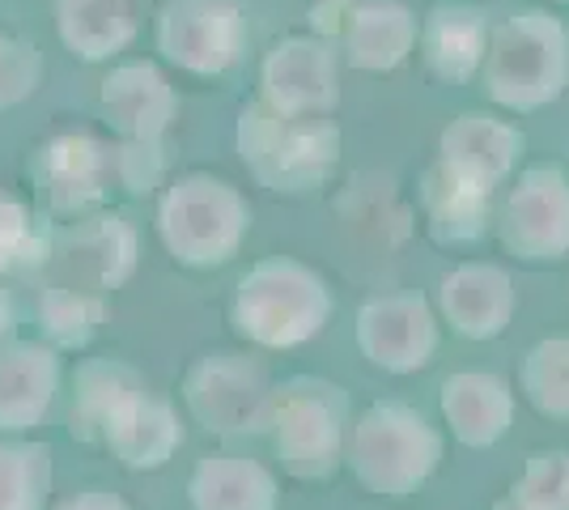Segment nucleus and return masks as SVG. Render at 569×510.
Here are the masks:
<instances>
[{"mask_svg": "<svg viewBox=\"0 0 569 510\" xmlns=\"http://www.w3.org/2000/svg\"><path fill=\"white\" fill-rule=\"evenodd\" d=\"M480 81L501 111L531 116L569 90V30L545 9H522L489 30Z\"/></svg>", "mask_w": 569, "mask_h": 510, "instance_id": "f257e3e1", "label": "nucleus"}, {"mask_svg": "<svg viewBox=\"0 0 569 510\" xmlns=\"http://www.w3.org/2000/svg\"><path fill=\"white\" fill-rule=\"evenodd\" d=\"M234 141L251 179L277 196L319 192L340 162V128L328 116H281L260 98L238 111Z\"/></svg>", "mask_w": 569, "mask_h": 510, "instance_id": "f03ea898", "label": "nucleus"}, {"mask_svg": "<svg viewBox=\"0 0 569 510\" xmlns=\"http://www.w3.org/2000/svg\"><path fill=\"white\" fill-rule=\"evenodd\" d=\"M332 319V290L310 264L293 256H268L242 272L230 302V323L260 349H298Z\"/></svg>", "mask_w": 569, "mask_h": 510, "instance_id": "7ed1b4c3", "label": "nucleus"}, {"mask_svg": "<svg viewBox=\"0 0 569 510\" xmlns=\"http://www.w3.org/2000/svg\"><path fill=\"white\" fill-rule=\"evenodd\" d=\"M447 456L442 430L403 400H379L349 426L345 463L357 486L379 498H408L426 486Z\"/></svg>", "mask_w": 569, "mask_h": 510, "instance_id": "20e7f679", "label": "nucleus"}, {"mask_svg": "<svg viewBox=\"0 0 569 510\" xmlns=\"http://www.w3.org/2000/svg\"><path fill=\"white\" fill-rule=\"evenodd\" d=\"M353 426V400L349 391L319 379V374H293L272 388V451L293 481H328L345 463V442Z\"/></svg>", "mask_w": 569, "mask_h": 510, "instance_id": "39448f33", "label": "nucleus"}, {"mask_svg": "<svg viewBox=\"0 0 569 510\" xmlns=\"http://www.w3.org/2000/svg\"><path fill=\"white\" fill-rule=\"evenodd\" d=\"M251 234V204L213 174H179L158 200V239L183 268L230 264Z\"/></svg>", "mask_w": 569, "mask_h": 510, "instance_id": "423d86ee", "label": "nucleus"}, {"mask_svg": "<svg viewBox=\"0 0 569 510\" xmlns=\"http://www.w3.org/2000/svg\"><path fill=\"white\" fill-rule=\"evenodd\" d=\"M272 379L260 358L247 353H200L183 374V404L191 421L217 438L268 434L272 421Z\"/></svg>", "mask_w": 569, "mask_h": 510, "instance_id": "0eeeda50", "label": "nucleus"}, {"mask_svg": "<svg viewBox=\"0 0 569 510\" xmlns=\"http://www.w3.org/2000/svg\"><path fill=\"white\" fill-rule=\"evenodd\" d=\"M30 179L51 218H81L119 192L116 146H102L86 132H60L34 149Z\"/></svg>", "mask_w": 569, "mask_h": 510, "instance_id": "6e6552de", "label": "nucleus"}, {"mask_svg": "<svg viewBox=\"0 0 569 510\" xmlns=\"http://www.w3.org/2000/svg\"><path fill=\"white\" fill-rule=\"evenodd\" d=\"M158 51L191 77H221L247 51V18L234 0H170L158 13Z\"/></svg>", "mask_w": 569, "mask_h": 510, "instance_id": "1a4fd4ad", "label": "nucleus"}, {"mask_svg": "<svg viewBox=\"0 0 569 510\" xmlns=\"http://www.w3.org/2000/svg\"><path fill=\"white\" fill-rule=\"evenodd\" d=\"M501 247L522 264H557L569 256V174L531 167L519 174L498 213Z\"/></svg>", "mask_w": 569, "mask_h": 510, "instance_id": "9d476101", "label": "nucleus"}, {"mask_svg": "<svg viewBox=\"0 0 569 510\" xmlns=\"http://www.w3.org/2000/svg\"><path fill=\"white\" fill-rule=\"evenodd\" d=\"M48 264L56 286L107 298L137 268V230L119 213H98L86 221L77 218V226L69 230H51Z\"/></svg>", "mask_w": 569, "mask_h": 510, "instance_id": "9b49d317", "label": "nucleus"}, {"mask_svg": "<svg viewBox=\"0 0 569 510\" xmlns=\"http://www.w3.org/2000/svg\"><path fill=\"white\" fill-rule=\"evenodd\" d=\"M357 349L382 374H417L438 353V316L421 293H382L357 311Z\"/></svg>", "mask_w": 569, "mask_h": 510, "instance_id": "f8f14e48", "label": "nucleus"}, {"mask_svg": "<svg viewBox=\"0 0 569 510\" xmlns=\"http://www.w3.org/2000/svg\"><path fill=\"white\" fill-rule=\"evenodd\" d=\"M260 102L281 116H332L340 102V60L319 34H289L263 56Z\"/></svg>", "mask_w": 569, "mask_h": 510, "instance_id": "ddd939ff", "label": "nucleus"}, {"mask_svg": "<svg viewBox=\"0 0 569 510\" xmlns=\"http://www.w3.org/2000/svg\"><path fill=\"white\" fill-rule=\"evenodd\" d=\"M98 107L119 141L167 146L170 123L179 116V94L158 64L132 60V64H119L107 73L102 90H98Z\"/></svg>", "mask_w": 569, "mask_h": 510, "instance_id": "4468645a", "label": "nucleus"}, {"mask_svg": "<svg viewBox=\"0 0 569 510\" xmlns=\"http://www.w3.org/2000/svg\"><path fill=\"white\" fill-rule=\"evenodd\" d=\"M515 307H519V290L501 264L468 260L438 281V316L463 340H498L515 323Z\"/></svg>", "mask_w": 569, "mask_h": 510, "instance_id": "2eb2a0df", "label": "nucleus"}, {"mask_svg": "<svg viewBox=\"0 0 569 510\" xmlns=\"http://www.w3.org/2000/svg\"><path fill=\"white\" fill-rule=\"evenodd\" d=\"M527 137L519 123L498 120L489 111H468L442 128L438 137V167L451 170L455 179H468L476 188L493 192L519 167Z\"/></svg>", "mask_w": 569, "mask_h": 510, "instance_id": "dca6fc26", "label": "nucleus"}, {"mask_svg": "<svg viewBox=\"0 0 569 510\" xmlns=\"http://www.w3.org/2000/svg\"><path fill=\"white\" fill-rule=\"evenodd\" d=\"M60 391V349L39 340L0 344V438H22L56 404Z\"/></svg>", "mask_w": 569, "mask_h": 510, "instance_id": "f3484780", "label": "nucleus"}, {"mask_svg": "<svg viewBox=\"0 0 569 510\" xmlns=\"http://www.w3.org/2000/svg\"><path fill=\"white\" fill-rule=\"evenodd\" d=\"M417 13L400 0H353L340 22V56L357 73H396L417 51Z\"/></svg>", "mask_w": 569, "mask_h": 510, "instance_id": "a211bd4d", "label": "nucleus"}, {"mask_svg": "<svg viewBox=\"0 0 569 510\" xmlns=\"http://www.w3.org/2000/svg\"><path fill=\"white\" fill-rule=\"evenodd\" d=\"M438 404L451 426V438L468 451L498 447L515 426V391L489 370H455L438 388Z\"/></svg>", "mask_w": 569, "mask_h": 510, "instance_id": "6ab92c4d", "label": "nucleus"}, {"mask_svg": "<svg viewBox=\"0 0 569 510\" xmlns=\"http://www.w3.org/2000/svg\"><path fill=\"white\" fill-rule=\"evenodd\" d=\"M489 13L472 0H438L421 18L417 43L426 56L429 73L451 86H468L480 73V60L489 48Z\"/></svg>", "mask_w": 569, "mask_h": 510, "instance_id": "aec40b11", "label": "nucleus"}, {"mask_svg": "<svg viewBox=\"0 0 569 510\" xmlns=\"http://www.w3.org/2000/svg\"><path fill=\"white\" fill-rule=\"evenodd\" d=\"M102 447L119 460V468L128 472H158L174 460V451L183 447V426L174 404L162 396L137 391L107 426Z\"/></svg>", "mask_w": 569, "mask_h": 510, "instance_id": "412c9836", "label": "nucleus"}, {"mask_svg": "<svg viewBox=\"0 0 569 510\" xmlns=\"http://www.w3.org/2000/svg\"><path fill=\"white\" fill-rule=\"evenodd\" d=\"M191 510H277L281 486L260 460L247 456H204L188 481Z\"/></svg>", "mask_w": 569, "mask_h": 510, "instance_id": "4be33fe9", "label": "nucleus"}, {"mask_svg": "<svg viewBox=\"0 0 569 510\" xmlns=\"http://www.w3.org/2000/svg\"><path fill=\"white\" fill-rule=\"evenodd\" d=\"M144 391V379L128 362L116 358H86L72 370V404H69V434L77 442H94L102 447V434L111 426V417Z\"/></svg>", "mask_w": 569, "mask_h": 510, "instance_id": "5701e85b", "label": "nucleus"}, {"mask_svg": "<svg viewBox=\"0 0 569 510\" xmlns=\"http://www.w3.org/2000/svg\"><path fill=\"white\" fill-rule=\"evenodd\" d=\"M56 34L72 60L102 64L137 39V13L128 0H56Z\"/></svg>", "mask_w": 569, "mask_h": 510, "instance_id": "b1692460", "label": "nucleus"}, {"mask_svg": "<svg viewBox=\"0 0 569 510\" xmlns=\"http://www.w3.org/2000/svg\"><path fill=\"white\" fill-rule=\"evenodd\" d=\"M421 209H426V226L433 243H476L493 221V192L476 188L468 179H455L451 170L433 162L421 179Z\"/></svg>", "mask_w": 569, "mask_h": 510, "instance_id": "393cba45", "label": "nucleus"}, {"mask_svg": "<svg viewBox=\"0 0 569 510\" xmlns=\"http://www.w3.org/2000/svg\"><path fill=\"white\" fill-rule=\"evenodd\" d=\"M51 447L0 438V510H48Z\"/></svg>", "mask_w": 569, "mask_h": 510, "instance_id": "a878e982", "label": "nucleus"}, {"mask_svg": "<svg viewBox=\"0 0 569 510\" xmlns=\"http://www.w3.org/2000/svg\"><path fill=\"white\" fill-rule=\"evenodd\" d=\"M102 319H107V298L81 293L72 290V286H56V281L43 286L39 328H43L51 349H86L98 337Z\"/></svg>", "mask_w": 569, "mask_h": 510, "instance_id": "bb28decb", "label": "nucleus"}, {"mask_svg": "<svg viewBox=\"0 0 569 510\" xmlns=\"http://www.w3.org/2000/svg\"><path fill=\"white\" fill-rule=\"evenodd\" d=\"M519 391L540 417L569 421V337H548L522 353Z\"/></svg>", "mask_w": 569, "mask_h": 510, "instance_id": "cd10ccee", "label": "nucleus"}, {"mask_svg": "<svg viewBox=\"0 0 569 510\" xmlns=\"http://www.w3.org/2000/svg\"><path fill=\"white\" fill-rule=\"evenodd\" d=\"M51 226L48 218L30 213L22 200L0 192V272H26L48 264Z\"/></svg>", "mask_w": 569, "mask_h": 510, "instance_id": "c85d7f7f", "label": "nucleus"}, {"mask_svg": "<svg viewBox=\"0 0 569 510\" xmlns=\"http://www.w3.org/2000/svg\"><path fill=\"white\" fill-rule=\"evenodd\" d=\"M510 493L531 510H569V447L531 451L519 486Z\"/></svg>", "mask_w": 569, "mask_h": 510, "instance_id": "c756f323", "label": "nucleus"}, {"mask_svg": "<svg viewBox=\"0 0 569 510\" xmlns=\"http://www.w3.org/2000/svg\"><path fill=\"white\" fill-rule=\"evenodd\" d=\"M43 51L30 39H18L9 30H0V111L18 107L43 86Z\"/></svg>", "mask_w": 569, "mask_h": 510, "instance_id": "7c9ffc66", "label": "nucleus"}, {"mask_svg": "<svg viewBox=\"0 0 569 510\" xmlns=\"http://www.w3.org/2000/svg\"><path fill=\"white\" fill-rule=\"evenodd\" d=\"M116 170H119V192H128V196L153 192V188H162V174H167V146L119 141Z\"/></svg>", "mask_w": 569, "mask_h": 510, "instance_id": "2f4dec72", "label": "nucleus"}, {"mask_svg": "<svg viewBox=\"0 0 569 510\" xmlns=\"http://www.w3.org/2000/svg\"><path fill=\"white\" fill-rule=\"evenodd\" d=\"M56 510H128V502L111 493V489H86V493H77L69 502H60Z\"/></svg>", "mask_w": 569, "mask_h": 510, "instance_id": "473e14b6", "label": "nucleus"}, {"mask_svg": "<svg viewBox=\"0 0 569 510\" xmlns=\"http://www.w3.org/2000/svg\"><path fill=\"white\" fill-rule=\"evenodd\" d=\"M9 328H13V302H9V293H0V344L9 337Z\"/></svg>", "mask_w": 569, "mask_h": 510, "instance_id": "72a5a7b5", "label": "nucleus"}, {"mask_svg": "<svg viewBox=\"0 0 569 510\" xmlns=\"http://www.w3.org/2000/svg\"><path fill=\"white\" fill-rule=\"evenodd\" d=\"M489 510H531V507H527V502H519L515 493H506V498H498V502H493Z\"/></svg>", "mask_w": 569, "mask_h": 510, "instance_id": "f704fd0d", "label": "nucleus"}, {"mask_svg": "<svg viewBox=\"0 0 569 510\" xmlns=\"http://www.w3.org/2000/svg\"><path fill=\"white\" fill-rule=\"evenodd\" d=\"M315 4H328V9H349L353 0H315Z\"/></svg>", "mask_w": 569, "mask_h": 510, "instance_id": "c9c22d12", "label": "nucleus"}, {"mask_svg": "<svg viewBox=\"0 0 569 510\" xmlns=\"http://www.w3.org/2000/svg\"><path fill=\"white\" fill-rule=\"evenodd\" d=\"M557 4H569V0H557Z\"/></svg>", "mask_w": 569, "mask_h": 510, "instance_id": "e433bc0d", "label": "nucleus"}]
</instances>
